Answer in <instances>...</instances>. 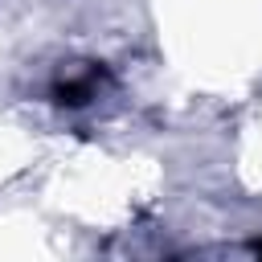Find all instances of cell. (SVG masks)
I'll return each instance as SVG.
<instances>
[{
    "mask_svg": "<svg viewBox=\"0 0 262 262\" xmlns=\"http://www.w3.org/2000/svg\"><path fill=\"white\" fill-rule=\"evenodd\" d=\"M258 254H262V242H258Z\"/></svg>",
    "mask_w": 262,
    "mask_h": 262,
    "instance_id": "6da1fadb",
    "label": "cell"
}]
</instances>
